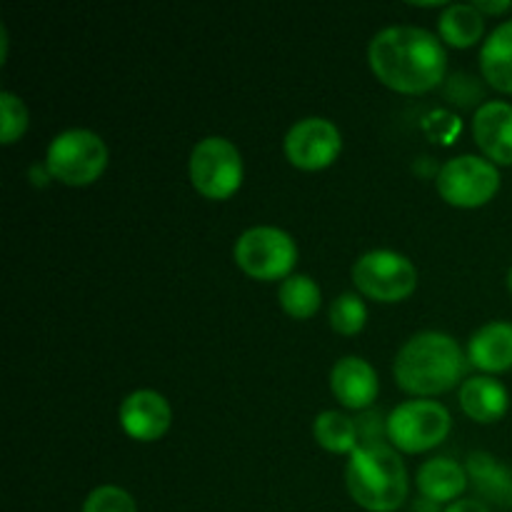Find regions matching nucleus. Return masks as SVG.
Wrapping results in <instances>:
<instances>
[{
  "label": "nucleus",
  "mask_w": 512,
  "mask_h": 512,
  "mask_svg": "<svg viewBox=\"0 0 512 512\" xmlns=\"http://www.w3.org/2000/svg\"><path fill=\"white\" fill-rule=\"evenodd\" d=\"M475 143L490 160L512 165V105L505 100H488L475 110Z\"/></svg>",
  "instance_id": "obj_12"
},
{
  "label": "nucleus",
  "mask_w": 512,
  "mask_h": 512,
  "mask_svg": "<svg viewBox=\"0 0 512 512\" xmlns=\"http://www.w3.org/2000/svg\"><path fill=\"white\" fill-rule=\"evenodd\" d=\"M508 285H510V293H512V268H510V273H508Z\"/></svg>",
  "instance_id": "obj_28"
},
{
  "label": "nucleus",
  "mask_w": 512,
  "mask_h": 512,
  "mask_svg": "<svg viewBox=\"0 0 512 512\" xmlns=\"http://www.w3.org/2000/svg\"><path fill=\"white\" fill-rule=\"evenodd\" d=\"M0 113H3V143H13L28 128V108H25L23 100L18 98L10 90L0 93Z\"/></svg>",
  "instance_id": "obj_24"
},
{
  "label": "nucleus",
  "mask_w": 512,
  "mask_h": 512,
  "mask_svg": "<svg viewBox=\"0 0 512 512\" xmlns=\"http://www.w3.org/2000/svg\"><path fill=\"white\" fill-rule=\"evenodd\" d=\"M170 420H173V413H170L168 400L155 390H135L120 405L123 430L130 438L143 440V443L163 438L170 428Z\"/></svg>",
  "instance_id": "obj_11"
},
{
  "label": "nucleus",
  "mask_w": 512,
  "mask_h": 512,
  "mask_svg": "<svg viewBox=\"0 0 512 512\" xmlns=\"http://www.w3.org/2000/svg\"><path fill=\"white\" fill-rule=\"evenodd\" d=\"M450 433V413L435 400L400 403L385 420V435L403 453H423L443 443Z\"/></svg>",
  "instance_id": "obj_7"
},
{
  "label": "nucleus",
  "mask_w": 512,
  "mask_h": 512,
  "mask_svg": "<svg viewBox=\"0 0 512 512\" xmlns=\"http://www.w3.org/2000/svg\"><path fill=\"white\" fill-rule=\"evenodd\" d=\"M438 28L440 38H443L445 43L458 45V48H468V45L478 43L480 35H483V13L475 8V3L445 5V10L440 13Z\"/></svg>",
  "instance_id": "obj_18"
},
{
  "label": "nucleus",
  "mask_w": 512,
  "mask_h": 512,
  "mask_svg": "<svg viewBox=\"0 0 512 512\" xmlns=\"http://www.w3.org/2000/svg\"><path fill=\"white\" fill-rule=\"evenodd\" d=\"M480 70L493 88L512 93V20L500 23L480 48Z\"/></svg>",
  "instance_id": "obj_17"
},
{
  "label": "nucleus",
  "mask_w": 512,
  "mask_h": 512,
  "mask_svg": "<svg viewBox=\"0 0 512 512\" xmlns=\"http://www.w3.org/2000/svg\"><path fill=\"white\" fill-rule=\"evenodd\" d=\"M365 320H368V308L360 300V295L343 293L330 303V325L340 335L360 333L365 328Z\"/></svg>",
  "instance_id": "obj_22"
},
{
  "label": "nucleus",
  "mask_w": 512,
  "mask_h": 512,
  "mask_svg": "<svg viewBox=\"0 0 512 512\" xmlns=\"http://www.w3.org/2000/svg\"><path fill=\"white\" fill-rule=\"evenodd\" d=\"M468 358L485 373H500L512 368V323L493 320L475 330L468 343Z\"/></svg>",
  "instance_id": "obj_14"
},
{
  "label": "nucleus",
  "mask_w": 512,
  "mask_h": 512,
  "mask_svg": "<svg viewBox=\"0 0 512 512\" xmlns=\"http://www.w3.org/2000/svg\"><path fill=\"white\" fill-rule=\"evenodd\" d=\"M330 388H333L335 398L345 405V408L363 410L370 408L378 398V373L368 360L358 358V355H345L333 365L330 373Z\"/></svg>",
  "instance_id": "obj_13"
},
{
  "label": "nucleus",
  "mask_w": 512,
  "mask_h": 512,
  "mask_svg": "<svg viewBox=\"0 0 512 512\" xmlns=\"http://www.w3.org/2000/svg\"><path fill=\"white\" fill-rule=\"evenodd\" d=\"M353 280L368 298L380 300V303H398L413 295L418 285V270L395 250H370L360 255L358 263L353 265Z\"/></svg>",
  "instance_id": "obj_8"
},
{
  "label": "nucleus",
  "mask_w": 512,
  "mask_h": 512,
  "mask_svg": "<svg viewBox=\"0 0 512 512\" xmlns=\"http://www.w3.org/2000/svg\"><path fill=\"white\" fill-rule=\"evenodd\" d=\"M468 488V475L453 458H430L418 468V490L430 503H448Z\"/></svg>",
  "instance_id": "obj_16"
},
{
  "label": "nucleus",
  "mask_w": 512,
  "mask_h": 512,
  "mask_svg": "<svg viewBox=\"0 0 512 512\" xmlns=\"http://www.w3.org/2000/svg\"><path fill=\"white\" fill-rule=\"evenodd\" d=\"M460 405L468 418L478 420V423H495L505 415L510 398L500 380L490 378V375H475L460 385Z\"/></svg>",
  "instance_id": "obj_15"
},
{
  "label": "nucleus",
  "mask_w": 512,
  "mask_h": 512,
  "mask_svg": "<svg viewBox=\"0 0 512 512\" xmlns=\"http://www.w3.org/2000/svg\"><path fill=\"white\" fill-rule=\"evenodd\" d=\"M298 260V245L285 230L258 225L245 230L235 243V263L258 280L288 278Z\"/></svg>",
  "instance_id": "obj_5"
},
{
  "label": "nucleus",
  "mask_w": 512,
  "mask_h": 512,
  "mask_svg": "<svg viewBox=\"0 0 512 512\" xmlns=\"http://www.w3.org/2000/svg\"><path fill=\"white\" fill-rule=\"evenodd\" d=\"M278 300L285 308V313H290L293 318H310V315L318 313L320 308V288L310 275H288V278L280 283Z\"/></svg>",
  "instance_id": "obj_20"
},
{
  "label": "nucleus",
  "mask_w": 512,
  "mask_h": 512,
  "mask_svg": "<svg viewBox=\"0 0 512 512\" xmlns=\"http://www.w3.org/2000/svg\"><path fill=\"white\" fill-rule=\"evenodd\" d=\"M475 8H478L480 13H505V10L512 8V3L510 0H478Z\"/></svg>",
  "instance_id": "obj_27"
},
{
  "label": "nucleus",
  "mask_w": 512,
  "mask_h": 512,
  "mask_svg": "<svg viewBox=\"0 0 512 512\" xmlns=\"http://www.w3.org/2000/svg\"><path fill=\"white\" fill-rule=\"evenodd\" d=\"M343 148V138L333 120L310 118L298 120L285 135V155L295 168L303 170H320L328 168Z\"/></svg>",
  "instance_id": "obj_10"
},
{
  "label": "nucleus",
  "mask_w": 512,
  "mask_h": 512,
  "mask_svg": "<svg viewBox=\"0 0 512 512\" xmlns=\"http://www.w3.org/2000/svg\"><path fill=\"white\" fill-rule=\"evenodd\" d=\"M463 360L458 340L438 330H423L400 348L395 358V380L405 393H445L458 385L465 370Z\"/></svg>",
  "instance_id": "obj_2"
},
{
  "label": "nucleus",
  "mask_w": 512,
  "mask_h": 512,
  "mask_svg": "<svg viewBox=\"0 0 512 512\" xmlns=\"http://www.w3.org/2000/svg\"><path fill=\"white\" fill-rule=\"evenodd\" d=\"M468 468L478 488L485 495H490V498H495V503H508V500H512V475L503 465L495 463L493 455L473 453L468 460Z\"/></svg>",
  "instance_id": "obj_21"
},
{
  "label": "nucleus",
  "mask_w": 512,
  "mask_h": 512,
  "mask_svg": "<svg viewBox=\"0 0 512 512\" xmlns=\"http://www.w3.org/2000/svg\"><path fill=\"white\" fill-rule=\"evenodd\" d=\"M500 188V173L495 163L480 155L450 158L438 173V193L458 208L485 205Z\"/></svg>",
  "instance_id": "obj_9"
},
{
  "label": "nucleus",
  "mask_w": 512,
  "mask_h": 512,
  "mask_svg": "<svg viewBox=\"0 0 512 512\" xmlns=\"http://www.w3.org/2000/svg\"><path fill=\"white\" fill-rule=\"evenodd\" d=\"M83 512H138L133 495L118 485H100L85 498Z\"/></svg>",
  "instance_id": "obj_23"
},
{
  "label": "nucleus",
  "mask_w": 512,
  "mask_h": 512,
  "mask_svg": "<svg viewBox=\"0 0 512 512\" xmlns=\"http://www.w3.org/2000/svg\"><path fill=\"white\" fill-rule=\"evenodd\" d=\"M345 485L360 508L395 512L408 498V470L390 445H360L350 453Z\"/></svg>",
  "instance_id": "obj_3"
},
{
  "label": "nucleus",
  "mask_w": 512,
  "mask_h": 512,
  "mask_svg": "<svg viewBox=\"0 0 512 512\" xmlns=\"http://www.w3.org/2000/svg\"><path fill=\"white\" fill-rule=\"evenodd\" d=\"M355 425H358L360 445H375L383 438V418H380V413H375V410L360 415V418L355 420Z\"/></svg>",
  "instance_id": "obj_25"
},
{
  "label": "nucleus",
  "mask_w": 512,
  "mask_h": 512,
  "mask_svg": "<svg viewBox=\"0 0 512 512\" xmlns=\"http://www.w3.org/2000/svg\"><path fill=\"white\" fill-rule=\"evenodd\" d=\"M373 73L400 93H425L440 85L448 53L438 35L418 25H388L370 40Z\"/></svg>",
  "instance_id": "obj_1"
},
{
  "label": "nucleus",
  "mask_w": 512,
  "mask_h": 512,
  "mask_svg": "<svg viewBox=\"0 0 512 512\" xmlns=\"http://www.w3.org/2000/svg\"><path fill=\"white\" fill-rule=\"evenodd\" d=\"M445 512H490L488 505L480 500H455Z\"/></svg>",
  "instance_id": "obj_26"
},
{
  "label": "nucleus",
  "mask_w": 512,
  "mask_h": 512,
  "mask_svg": "<svg viewBox=\"0 0 512 512\" xmlns=\"http://www.w3.org/2000/svg\"><path fill=\"white\" fill-rule=\"evenodd\" d=\"M315 440L330 453H353L360 448L358 425L353 418L338 413V410H325L315 418L313 425Z\"/></svg>",
  "instance_id": "obj_19"
},
{
  "label": "nucleus",
  "mask_w": 512,
  "mask_h": 512,
  "mask_svg": "<svg viewBox=\"0 0 512 512\" xmlns=\"http://www.w3.org/2000/svg\"><path fill=\"white\" fill-rule=\"evenodd\" d=\"M45 165L65 185H90L108 165V148L93 130L70 128L50 140Z\"/></svg>",
  "instance_id": "obj_4"
},
{
  "label": "nucleus",
  "mask_w": 512,
  "mask_h": 512,
  "mask_svg": "<svg viewBox=\"0 0 512 512\" xmlns=\"http://www.w3.org/2000/svg\"><path fill=\"white\" fill-rule=\"evenodd\" d=\"M190 180L195 190L210 200H225L243 183V158L228 138L210 135L193 148Z\"/></svg>",
  "instance_id": "obj_6"
}]
</instances>
